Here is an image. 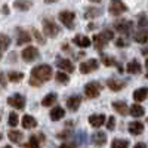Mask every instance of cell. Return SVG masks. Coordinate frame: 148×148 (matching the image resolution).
Instances as JSON below:
<instances>
[{"label":"cell","mask_w":148,"mask_h":148,"mask_svg":"<svg viewBox=\"0 0 148 148\" xmlns=\"http://www.w3.org/2000/svg\"><path fill=\"white\" fill-rule=\"evenodd\" d=\"M101 89H102V86L98 82H89L84 86V95L88 98H98L101 93Z\"/></svg>","instance_id":"8992f818"},{"label":"cell","mask_w":148,"mask_h":148,"mask_svg":"<svg viewBox=\"0 0 148 148\" xmlns=\"http://www.w3.org/2000/svg\"><path fill=\"white\" fill-rule=\"evenodd\" d=\"M3 148H12V147H9V145H6V147H3Z\"/></svg>","instance_id":"f907efd6"},{"label":"cell","mask_w":148,"mask_h":148,"mask_svg":"<svg viewBox=\"0 0 148 148\" xmlns=\"http://www.w3.org/2000/svg\"><path fill=\"white\" fill-rule=\"evenodd\" d=\"M0 120H2V110H0Z\"/></svg>","instance_id":"7dc6e473"},{"label":"cell","mask_w":148,"mask_h":148,"mask_svg":"<svg viewBox=\"0 0 148 148\" xmlns=\"http://www.w3.org/2000/svg\"><path fill=\"white\" fill-rule=\"evenodd\" d=\"M141 70H142V67H141V64L138 62L136 59L130 61V62L126 65V71H127V73H130V74H139V73H141Z\"/></svg>","instance_id":"7402d4cb"},{"label":"cell","mask_w":148,"mask_h":148,"mask_svg":"<svg viewBox=\"0 0 148 148\" xmlns=\"http://www.w3.org/2000/svg\"><path fill=\"white\" fill-rule=\"evenodd\" d=\"M116 45L121 47V46H126V42H125V40H123V39H117V42H116Z\"/></svg>","instance_id":"b9f144b4"},{"label":"cell","mask_w":148,"mask_h":148,"mask_svg":"<svg viewBox=\"0 0 148 148\" xmlns=\"http://www.w3.org/2000/svg\"><path fill=\"white\" fill-rule=\"evenodd\" d=\"M135 42H138V43H147L148 42V30L142 27L136 34H135Z\"/></svg>","instance_id":"d4e9b609"},{"label":"cell","mask_w":148,"mask_h":148,"mask_svg":"<svg viewBox=\"0 0 148 148\" xmlns=\"http://www.w3.org/2000/svg\"><path fill=\"white\" fill-rule=\"evenodd\" d=\"M73 43L76 45V46H79V47H89L90 45H92V40L89 39V37H86V36H76L73 39Z\"/></svg>","instance_id":"2e32d148"},{"label":"cell","mask_w":148,"mask_h":148,"mask_svg":"<svg viewBox=\"0 0 148 148\" xmlns=\"http://www.w3.org/2000/svg\"><path fill=\"white\" fill-rule=\"evenodd\" d=\"M145 24H147V16H145L144 14H141V15H139V19H138V25L142 28Z\"/></svg>","instance_id":"f35d334b"},{"label":"cell","mask_w":148,"mask_h":148,"mask_svg":"<svg viewBox=\"0 0 148 148\" xmlns=\"http://www.w3.org/2000/svg\"><path fill=\"white\" fill-rule=\"evenodd\" d=\"M21 123H22V127H24V129H34V127H37L36 119H34L33 116H30V114L24 116L22 120H21Z\"/></svg>","instance_id":"ac0fdd59"},{"label":"cell","mask_w":148,"mask_h":148,"mask_svg":"<svg viewBox=\"0 0 148 148\" xmlns=\"http://www.w3.org/2000/svg\"><path fill=\"white\" fill-rule=\"evenodd\" d=\"M102 34L107 37L108 40H113V37H114V33L111 31V30H104V31H102Z\"/></svg>","instance_id":"ab89813d"},{"label":"cell","mask_w":148,"mask_h":148,"mask_svg":"<svg viewBox=\"0 0 148 148\" xmlns=\"http://www.w3.org/2000/svg\"><path fill=\"white\" fill-rule=\"evenodd\" d=\"M147 123H148V119H147Z\"/></svg>","instance_id":"db71d44e"},{"label":"cell","mask_w":148,"mask_h":148,"mask_svg":"<svg viewBox=\"0 0 148 148\" xmlns=\"http://www.w3.org/2000/svg\"><path fill=\"white\" fill-rule=\"evenodd\" d=\"M111 148H129V141L126 139H113V142H111Z\"/></svg>","instance_id":"4dcf8cb0"},{"label":"cell","mask_w":148,"mask_h":148,"mask_svg":"<svg viewBox=\"0 0 148 148\" xmlns=\"http://www.w3.org/2000/svg\"><path fill=\"white\" fill-rule=\"evenodd\" d=\"M56 65H58L59 70L67 71V73H73L74 71V64L71 62L70 59H65V58H56Z\"/></svg>","instance_id":"30bf717a"},{"label":"cell","mask_w":148,"mask_h":148,"mask_svg":"<svg viewBox=\"0 0 148 148\" xmlns=\"http://www.w3.org/2000/svg\"><path fill=\"white\" fill-rule=\"evenodd\" d=\"M96 25H95V24H89V25H88V30H93Z\"/></svg>","instance_id":"f6af8a7d"},{"label":"cell","mask_w":148,"mask_h":148,"mask_svg":"<svg viewBox=\"0 0 148 148\" xmlns=\"http://www.w3.org/2000/svg\"><path fill=\"white\" fill-rule=\"evenodd\" d=\"M31 6H33V0H15V2H14V8L21 10V12L30 10Z\"/></svg>","instance_id":"5bb4252c"},{"label":"cell","mask_w":148,"mask_h":148,"mask_svg":"<svg viewBox=\"0 0 148 148\" xmlns=\"http://www.w3.org/2000/svg\"><path fill=\"white\" fill-rule=\"evenodd\" d=\"M147 79H148V73H147Z\"/></svg>","instance_id":"f5cc1de1"},{"label":"cell","mask_w":148,"mask_h":148,"mask_svg":"<svg viewBox=\"0 0 148 148\" xmlns=\"http://www.w3.org/2000/svg\"><path fill=\"white\" fill-rule=\"evenodd\" d=\"M59 27L56 25V22L51 18H46L43 19V33L47 36V37H56L59 34Z\"/></svg>","instance_id":"7a4b0ae2"},{"label":"cell","mask_w":148,"mask_h":148,"mask_svg":"<svg viewBox=\"0 0 148 148\" xmlns=\"http://www.w3.org/2000/svg\"><path fill=\"white\" fill-rule=\"evenodd\" d=\"M27 148H40V142L37 141V136H30L28 144L25 145Z\"/></svg>","instance_id":"8d00e7d4"},{"label":"cell","mask_w":148,"mask_h":148,"mask_svg":"<svg viewBox=\"0 0 148 148\" xmlns=\"http://www.w3.org/2000/svg\"><path fill=\"white\" fill-rule=\"evenodd\" d=\"M18 123H19L18 114H16V113H10V114H9V119H8V125H9L10 127H16Z\"/></svg>","instance_id":"836d02e7"},{"label":"cell","mask_w":148,"mask_h":148,"mask_svg":"<svg viewBox=\"0 0 148 148\" xmlns=\"http://www.w3.org/2000/svg\"><path fill=\"white\" fill-rule=\"evenodd\" d=\"M16 34H18V39H16V45H18V46L31 42V36H30L28 31L22 30V28H16Z\"/></svg>","instance_id":"7c38bea8"},{"label":"cell","mask_w":148,"mask_h":148,"mask_svg":"<svg viewBox=\"0 0 148 148\" xmlns=\"http://www.w3.org/2000/svg\"><path fill=\"white\" fill-rule=\"evenodd\" d=\"M110 40L107 39V37L101 33V34H95L93 36V39H92V43H93V46L98 49V51H101V49H104L105 46H107V43H108Z\"/></svg>","instance_id":"8fae6325"},{"label":"cell","mask_w":148,"mask_h":148,"mask_svg":"<svg viewBox=\"0 0 148 148\" xmlns=\"http://www.w3.org/2000/svg\"><path fill=\"white\" fill-rule=\"evenodd\" d=\"M8 79L9 82H14V83H18L24 79V73H19V71H12L8 74Z\"/></svg>","instance_id":"1f68e13d"},{"label":"cell","mask_w":148,"mask_h":148,"mask_svg":"<svg viewBox=\"0 0 148 148\" xmlns=\"http://www.w3.org/2000/svg\"><path fill=\"white\" fill-rule=\"evenodd\" d=\"M55 2H58V0H45V3H47V5H51V3H55Z\"/></svg>","instance_id":"ee69618b"},{"label":"cell","mask_w":148,"mask_h":148,"mask_svg":"<svg viewBox=\"0 0 148 148\" xmlns=\"http://www.w3.org/2000/svg\"><path fill=\"white\" fill-rule=\"evenodd\" d=\"M132 28H133V24L132 21H127V19H120L117 22H114V30L119 31L120 34L123 36H129L132 33Z\"/></svg>","instance_id":"5b68a950"},{"label":"cell","mask_w":148,"mask_h":148,"mask_svg":"<svg viewBox=\"0 0 148 148\" xmlns=\"http://www.w3.org/2000/svg\"><path fill=\"white\" fill-rule=\"evenodd\" d=\"M129 132L132 135H141L144 132V125L141 121H132L129 123Z\"/></svg>","instance_id":"cb8c5ba5"},{"label":"cell","mask_w":148,"mask_h":148,"mask_svg":"<svg viewBox=\"0 0 148 148\" xmlns=\"http://www.w3.org/2000/svg\"><path fill=\"white\" fill-rule=\"evenodd\" d=\"M8 136H9V141H12L14 144H19L22 141V132H19V130H10L8 133Z\"/></svg>","instance_id":"f1b7e54d"},{"label":"cell","mask_w":148,"mask_h":148,"mask_svg":"<svg viewBox=\"0 0 148 148\" xmlns=\"http://www.w3.org/2000/svg\"><path fill=\"white\" fill-rule=\"evenodd\" d=\"M33 37L36 39V42L39 43V45H45V39H43V36L40 34V31L39 30H36V28H33Z\"/></svg>","instance_id":"d590c367"},{"label":"cell","mask_w":148,"mask_h":148,"mask_svg":"<svg viewBox=\"0 0 148 148\" xmlns=\"http://www.w3.org/2000/svg\"><path fill=\"white\" fill-rule=\"evenodd\" d=\"M56 99H58V95H56V93H49V95H46V96L43 98L42 105H43V107H52V105L56 102Z\"/></svg>","instance_id":"4316f807"},{"label":"cell","mask_w":148,"mask_h":148,"mask_svg":"<svg viewBox=\"0 0 148 148\" xmlns=\"http://www.w3.org/2000/svg\"><path fill=\"white\" fill-rule=\"evenodd\" d=\"M90 2H99V0H90Z\"/></svg>","instance_id":"816d5d0a"},{"label":"cell","mask_w":148,"mask_h":148,"mask_svg":"<svg viewBox=\"0 0 148 148\" xmlns=\"http://www.w3.org/2000/svg\"><path fill=\"white\" fill-rule=\"evenodd\" d=\"M80 104H82V98L80 96H70L68 99H67V107L71 111H77L79 107H80Z\"/></svg>","instance_id":"ffe728a7"},{"label":"cell","mask_w":148,"mask_h":148,"mask_svg":"<svg viewBox=\"0 0 148 148\" xmlns=\"http://www.w3.org/2000/svg\"><path fill=\"white\" fill-rule=\"evenodd\" d=\"M116 127V117H108V120H107V129L108 130H113Z\"/></svg>","instance_id":"74e56055"},{"label":"cell","mask_w":148,"mask_h":148,"mask_svg":"<svg viewBox=\"0 0 148 148\" xmlns=\"http://www.w3.org/2000/svg\"><path fill=\"white\" fill-rule=\"evenodd\" d=\"M52 79V68L51 65L47 64H42V65H37L31 70V77H30V84L39 88L42 86V83L47 82Z\"/></svg>","instance_id":"6da1fadb"},{"label":"cell","mask_w":148,"mask_h":148,"mask_svg":"<svg viewBox=\"0 0 148 148\" xmlns=\"http://www.w3.org/2000/svg\"><path fill=\"white\" fill-rule=\"evenodd\" d=\"M59 148H76V145L74 144H68V142H64V144H61Z\"/></svg>","instance_id":"60d3db41"},{"label":"cell","mask_w":148,"mask_h":148,"mask_svg":"<svg viewBox=\"0 0 148 148\" xmlns=\"http://www.w3.org/2000/svg\"><path fill=\"white\" fill-rule=\"evenodd\" d=\"M101 59H102V62H104V65H107V67H113V65H119V64L116 62V59H114L113 56H108V55H105V53H101Z\"/></svg>","instance_id":"d6a6232c"},{"label":"cell","mask_w":148,"mask_h":148,"mask_svg":"<svg viewBox=\"0 0 148 148\" xmlns=\"http://www.w3.org/2000/svg\"><path fill=\"white\" fill-rule=\"evenodd\" d=\"M145 67H147V68H148V59H147V61H145Z\"/></svg>","instance_id":"bcb514c9"},{"label":"cell","mask_w":148,"mask_h":148,"mask_svg":"<svg viewBox=\"0 0 148 148\" xmlns=\"http://www.w3.org/2000/svg\"><path fill=\"white\" fill-rule=\"evenodd\" d=\"M49 116H51V119L53 121L61 120V119H64V116H65V110L61 108V107H55V108L51 110V114H49Z\"/></svg>","instance_id":"603a6c76"},{"label":"cell","mask_w":148,"mask_h":148,"mask_svg":"<svg viewBox=\"0 0 148 148\" xmlns=\"http://www.w3.org/2000/svg\"><path fill=\"white\" fill-rule=\"evenodd\" d=\"M102 14V9L101 8H88L84 12V16L86 18H96Z\"/></svg>","instance_id":"83f0119b"},{"label":"cell","mask_w":148,"mask_h":148,"mask_svg":"<svg viewBox=\"0 0 148 148\" xmlns=\"http://www.w3.org/2000/svg\"><path fill=\"white\" fill-rule=\"evenodd\" d=\"M105 121H107L105 114H92L89 117V125L93 126V127H101Z\"/></svg>","instance_id":"4fadbf2b"},{"label":"cell","mask_w":148,"mask_h":148,"mask_svg":"<svg viewBox=\"0 0 148 148\" xmlns=\"http://www.w3.org/2000/svg\"><path fill=\"white\" fill-rule=\"evenodd\" d=\"M133 148H147V145H145L144 142H138V144H136V145H135Z\"/></svg>","instance_id":"7bdbcfd3"},{"label":"cell","mask_w":148,"mask_h":148,"mask_svg":"<svg viewBox=\"0 0 148 148\" xmlns=\"http://www.w3.org/2000/svg\"><path fill=\"white\" fill-rule=\"evenodd\" d=\"M127 10V6L121 2V0H111L110 2V6H108V12L113 16H119L121 14H125Z\"/></svg>","instance_id":"3957f363"},{"label":"cell","mask_w":148,"mask_h":148,"mask_svg":"<svg viewBox=\"0 0 148 148\" xmlns=\"http://www.w3.org/2000/svg\"><path fill=\"white\" fill-rule=\"evenodd\" d=\"M2 138H3V135H2V133H0V141H2Z\"/></svg>","instance_id":"c3c4849f"},{"label":"cell","mask_w":148,"mask_h":148,"mask_svg":"<svg viewBox=\"0 0 148 148\" xmlns=\"http://www.w3.org/2000/svg\"><path fill=\"white\" fill-rule=\"evenodd\" d=\"M21 56L25 62H33V61H36L37 58H39V49L34 47V46H28L22 51Z\"/></svg>","instance_id":"9c48e42d"},{"label":"cell","mask_w":148,"mask_h":148,"mask_svg":"<svg viewBox=\"0 0 148 148\" xmlns=\"http://www.w3.org/2000/svg\"><path fill=\"white\" fill-rule=\"evenodd\" d=\"M107 86H108L111 90L119 92V90H121L123 88H125V82L117 80V79H108V80H107Z\"/></svg>","instance_id":"d6986e66"},{"label":"cell","mask_w":148,"mask_h":148,"mask_svg":"<svg viewBox=\"0 0 148 148\" xmlns=\"http://www.w3.org/2000/svg\"><path fill=\"white\" fill-rule=\"evenodd\" d=\"M113 110L117 111L120 116H126L129 113V107L125 101H114L113 102Z\"/></svg>","instance_id":"9a60e30c"},{"label":"cell","mask_w":148,"mask_h":148,"mask_svg":"<svg viewBox=\"0 0 148 148\" xmlns=\"http://www.w3.org/2000/svg\"><path fill=\"white\" fill-rule=\"evenodd\" d=\"M2 52H3V51H0V59H2Z\"/></svg>","instance_id":"681fc988"},{"label":"cell","mask_w":148,"mask_h":148,"mask_svg":"<svg viewBox=\"0 0 148 148\" xmlns=\"http://www.w3.org/2000/svg\"><path fill=\"white\" fill-rule=\"evenodd\" d=\"M129 113H130L133 117H142L144 113H145V110H144L139 104H133L132 107H129Z\"/></svg>","instance_id":"484cf974"},{"label":"cell","mask_w":148,"mask_h":148,"mask_svg":"<svg viewBox=\"0 0 148 148\" xmlns=\"http://www.w3.org/2000/svg\"><path fill=\"white\" fill-rule=\"evenodd\" d=\"M148 96V88H139L133 92V99L136 102H142L144 99H147Z\"/></svg>","instance_id":"44dd1931"},{"label":"cell","mask_w":148,"mask_h":148,"mask_svg":"<svg viewBox=\"0 0 148 148\" xmlns=\"http://www.w3.org/2000/svg\"><path fill=\"white\" fill-rule=\"evenodd\" d=\"M56 82L61 84H67L70 82V77L67 73H56Z\"/></svg>","instance_id":"e575fe53"},{"label":"cell","mask_w":148,"mask_h":148,"mask_svg":"<svg viewBox=\"0 0 148 148\" xmlns=\"http://www.w3.org/2000/svg\"><path fill=\"white\" fill-rule=\"evenodd\" d=\"M92 142L98 147H102L107 144V133L105 132H95L92 135Z\"/></svg>","instance_id":"e0dca14e"},{"label":"cell","mask_w":148,"mask_h":148,"mask_svg":"<svg viewBox=\"0 0 148 148\" xmlns=\"http://www.w3.org/2000/svg\"><path fill=\"white\" fill-rule=\"evenodd\" d=\"M58 18H59V21L62 22L68 30H73L74 28V21H76V15H74V12L62 10V12H59Z\"/></svg>","instance_id":"277c9868"},{"label":"cell","mask_w":148,"mask_h":148,"mask_svg":"<svg viewBox=\"0 0 148 148\" xmlns=\"http://www.w3.org/2000/svg\"><path fill=\"white\" fill-rule=\"evenodd\" d=\"M9 46H10V37L2 33L0 34V51H6Z\"/></svg>","instance_id":"f546056e"},{"label":"cell","mask_w":148,"mask_h":148,"mask_svg":"<svg viewBox=\"0 0 148 148\" xmlns=\"http://www.w3.org/2000/svg\"><path fill=\"white\" fill-rule=\"evenodd\" d=\"M8 104L10 107L16 108V110H24V108H25L27 101H25V96H22L19 93H15V95H12V96L8 98Z\"/></svg>","instance_id":"52a82bcc"},{"label":"cell","mask_w":148,"mask_h":148,"mask_svg":"<svg viewBox=\"0 0 148 148\" xmlns=\"http://www.w3.org/2000/svg\"><path fill=\"white\" fill-rule=\"evenodd\" d=\"M99 68V61L98 59H88V61H83V62L80 64V73L83 74H89L95 70Z\"/></svg>","instance_id":"ba28073f"}]
</instances>
